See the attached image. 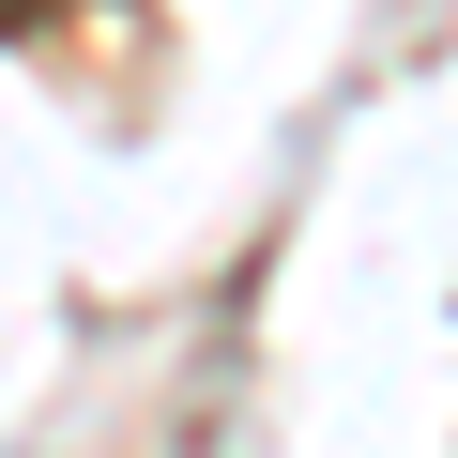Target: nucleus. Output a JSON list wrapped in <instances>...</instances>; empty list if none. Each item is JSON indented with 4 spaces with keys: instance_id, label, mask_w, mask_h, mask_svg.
<instances>
[{
    "instance_id": "obj_1",
    "label": "nucleus",
    "mask_w": 458,
    "mask_h": 458,
    "mask_svg": "<svg viewBox=\"0 0 458 458\" xmlns=\"http://www.w3.org/2000/svg\"><path fill=\"white\" fill-rule=\"evenodd\" d=\"M47 16H62V0H0V31H47Z\"/></svg>"
}]
</instances>
